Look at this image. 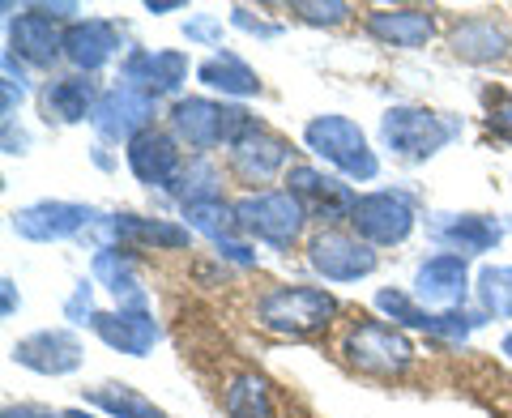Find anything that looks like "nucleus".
I'll use <instances>...</instances> for the list:
<instances>
[{"mask_svg":"<svg viewBox=\"0 0 512 418\" xmlns=\"http://www.w3.org/2000/svg\"><path fill=\"white\" fill-rule=\"evenodd\" d=\"M167 124H171V137L180 141L184 150L210 158L218 146H235L244 133H252L256 120L248 107H227V103H214V99H175L167 111Z\"/></svg>","mask_w":512,"mask_h":418,"instance_id":"1","label":"nucleus"},{"mask_svg":"<svg viewBox=\"0 0 512 418\" xmlns=\"http://www.w3.org/2000/svg\"><path fill=\"white\" fill-rule=\"evenodd\" d=\"M303 146H308L320 163H329L342 180L367 184L380 175V158L367 146V133L350 116H338V111H325V116H312L303 124Z\"/></svg>","mask_w":512,"mask_h":418,"instance_id":"2","label":"nucleus"},{"mask_svg":"<svg viewBox=\"0 0 512 418\" xmlns=\"http://www.w3.org/2000/svg\"><path fill=\"white\" fill-rule=\"evenodd\" d=\"M338 320V299L320 286H274L256 299V325L278 337H316Z\"/></svg>","mask_w":512,"mask_h":418,"instance_id":"3","label":"nucleus"},{"mask_svg":"<svg viewBox=\"0 0 512 418\" xmlns=\"http://www.w3.org/2000/svg\"><path fill=\"white\" fill-rule=\"evenodd\" d=\"M235 222L239 235L269 244L274 252H291L299 244L303 227H308V209L299 205L295 192L286 188H261V192H244L235 201Z\"/></svg>","mask_w":512,"mask_h":418,"instance_id":"4","label":"nucleus"},{"mask_svg":"<svg viewBox=\"0 0 512 418\" xmlns=\"http://www.w3.org/2000/svg\"><path fill=\"white\" fill-rule=\"evenodd\" d=\"M457 128H461L457 120H448L431 107L397 103L380 116V141H384V150L393 158H402V163H427V158H436L448 141L457 137Z\"/></svg>","mask_w":512,"mask_h":418,"instance_id":"5","label":"nucleus"},{"mask_svg":"<svg viewBox=\"0 0 512 418\" xmlns=\"http://www.w3.org/2000/svg\"><path fill=\"white\" fill-rule=\"evenodd\" d=\"M346 359L350 367H359L363 376H406L414 363V342L406 337V329L389 325V320H359L355 329L346 333Z\"/></svg>","mask_w":512,"mask_h":418,"instance_id":"6","label":"nucleus"},{"mask_svg":"<svg viewBox=\"0 0 512 418\" xmlns=\"http://www.w3.org/2000/svg\"><path fill=\"white\" fill-rule=\"evenodd\" d=\"M414 222H419V214H414L406 192L380 188V192H363L359 197L355 214H350V231L372 248H397L414 235Z\"/></svg>","mask_w":512,"mask_h":418,"instance_id":"7","label":"nucleus"},{"mask_svg":"<svg viewBox=\"0 0 512 418\" xmlns=\"http://www.w3.org/2000/svg\"><path fill=\"white\" fill-rule=\"evenodd\" d=\"M308 265L325 282H359V278H372L376 265H380V256H376L372 244H363L355 231L320 227L308 239Z\"/></svg>","mask_w":512,"mask_h":418,"instance_id":"8","label":"nucleus"},{"mask_svg":"<svg viewBox=\"0 0 512 418\" xmlns=\"http://www.w3.org/2000/svg\"><path fill=\"white\" fill-rule=\"evenodd\" d=\"M470 291H474L470 265H466V256H453V252H436V256H427V261H419L414 282H410V295L436 316L440 312H461Z\"/></svg>","mask_w":512,"mask_h":418,"instance_id":"9","label":"nucleus"},{"mask_svg":"<svg viewBox=\"0 0 512 418\" xmlns=\"http://www.w3.org/2000/svg\"><path fill=\"white\" fill-rule=\"evenodd\" d=\"M227 163L235 180H244L252 192H261V184H274L278 175L286 180V171H291V141L278 137L274 128L256 124L252 133H244L227 150Z\"/></svg>","mask_w":512,"mask_h":418,"instance_id":"10","label":"nucleus"},{"mask_svg":"<svg viewBox=\"0 0 512 418\" xmlns=\"http://www.w3.org/2000/svg\"><path fill=\"white\" fill-rule=\"evenodd\" d=\"M286 192H295L299 205L308 209V218L325 222V227H338V222H350L359 205V192H350V184H342L338 175H325L316 167H291L286 171Z\"/></svg>","mask_w":512,"mask_h":418,"instance_id":"11","label":"nucleus"},{"mask_svg":"<svg viewBox=\"0 0 512 418\" xmlns=\"http://www.w3.org/2000/svg\"><path fill=\"white\" fill-rule=\"evenodd\" d=\"M154 116H158V103L146 99V94L128 90V86H111L99 94V103H94V133H99L103 141H137L141 133H150L154 128Z\"/></svg>","mask_w":512,"mask_h":418,"instance_id":"12","label":"nucleus"},{"mask_svg":"<svg viewBox=\"0 0 512 418\" xmlns=\"http://www.w3.org/2000/svg\"><path fill=\"white\" fill-rule=\"evenodd\" d=\"M188 82V56L184 52H150V47H133L120 60V86L146 94V99H167V94H180V86Z\"/></svg>","mask_w":512,"mask_h":418,"instance_id":"13","label":"nucleus"},{"mask_svg":"<svg viewBox=\"0 0 512 418\" xmlns=\"http://www.w3.org/2000/svg\"><path fill=\"white\" fill-rule=\"evenodd\" d=\"M94 209L90 205H77V201H35V205H22L13 214V231L30 244H60V239H73L94 227Z\"/></svg>","mask_w":512,"mask_h":418,"instance_id":"14","label":"nucleus"},{"mask_svg":"<svg viewBox=\"0 0 512 418\" xmlns=\"http://www.w3.org/2000/svg\"><path fill=\"white\" fill-rule=\"evenodd\" d=\"M124 158H128V171L137 175V184L158 188V192H167L188 163L184 146L171 137V128H150V133H141L137 141H128Z\"/></svg>","mask_w":512,"mask_h":418,"instance_id":"15","label":"nucleus"},{"mask_svg":"<svg viewBox=\"0 0 512 418\" xmlns=\"http://www.w3.org/2000/svg\"><path fill=\"white\" fill-rule=\"evenodd\" d=\"M504 231H508L504 222H495L487 214H431L427 218V235L453 256L495 252L500 248V239H504Z\"/></svg>","mask_w":512,"mask_h":418,"instance_id":"16","label":"nucleus"},{"mask_svg":"<svg viewBox=\"0 0 512 418\" xmlns=\"http://www.w3.org/2000/svg\"><path fill=\"white\" fill-rule=\"evenodd\" d=\"M13 363L30 367L39 376H69L82 367V342L73 329H39L13 342Z\"/></svg>","mask_w":512,"mask_h":418,"instance_id":"17","label":"nucleus"},{"mask_svg":"<svg viewBox=\"0 0 512 418\" xmlns=\"http://www.w3.org/2000/svg\"><path fill=\"white\" fill-rule=\"evenodd\" d=\"M94 333L99 342L120 350V355H133V359H146L150 350L163 342V329L150 308H116V312H99L94 316Z\"/></svg>","mask_w":512,"mask_h":418,"instance_id":"18","label":"nucleus"},{"mask_svg":"<svg viewBox=\"0 0 512 418\" xmlns=\"http://www.w3.org/2000/svg\"><path fill=\"white\" fill-rule=\"evenodd\" d=\"M120 52V30L103 22V18H77L69 30H64V64L73 73H99L103 64H111Z\"/></svg>","mask_w":512,"mask_h":418,"instance_id":"19","label":"nucleus"},{"mask_svg":"<svg viewBox=\"0 0 512 418\" xmlns=\"http://www.w3.org/2000/svg\"><path fill=\"white\" fill-rule=\"evenodd\" d=\"M30 69H52L56 60H64V30L56 22H47L43 13L26 9L18 18H9V47Z\"/></svg>","mask_w":512,"mask_h":418,"instance_id":"20","label":"nucleus"},{"mask_svg":"<svg viewBox=\"0 0 512 418\" xmlns=\"http://www.w3.org/2000/svg\"><path fill=\"white\" fill-rule=\"evenodd\" d=\"M367 35L384 47H397V52H419V47L431 43L436 35V13L431 9H414V5H402V9H372L367 13Z\"/></svg>","mask_w":512,"mask_h":418,"instance_id":"21","label":"nucleus"},{"mask_svg":"<svg viewBox=\"0 0 512 418\" xmlns=\"http://www.w3.org/2000/svg\"><path fill=\"white\" fill-rule=\"evenodd\" d=\"M103 239H116L120 248H137V244H150V248H167V252H180L192 244V231L180 227L171 218H141V214H116V218H103Z\"/></svg>","mask_w":512,"mask_h":418,"instance_id":"22","label":"nucleus"},{"mask_svg":"<svg viewBox=\"0 0 512 418\" xmlns=\"http://www.w3.org/2000/svg\"><path fill=\"white\" fill-rule=\"evenodd\" d=\"M99 86L82 73H64L52 77L43 90H39V107H43V120L47 124H82L94 116V103H99Z\"/></svg>","mask_w":512,"mask_h":418,"instance_id":"23","label":"nucleus"},{"mask_svg":"<svg viewBox=\"0 0 512 418\" xmlns=\"http://www.w3.org/2000/svg\"><path fill=\"white\" fill-rule=\"evenodd\" d=\"M448 47L466 64H495L512 56V35L495 18H466L448 30Z\"/></svg>","mask_w":512,"mask_h":418,"instance_id":"24","label":"nucleus"},{"mask_svg":"<svg viewBox=\"0 0 512 418\" xmlns=\"http://www.w3.org/2000/svg\"><path fill=\"white\" fill-rule=\"evenodd\" d=\"M90 269H94V282L107 286L120 308H150V295L137 282V256L128 248H99Z\"/></svg>","mask_w":512,"mask_h":418,"instance_id":"25","label":"nucleus"},{"mask_svg":"<svg viewBox=\"0 0 512 418\" xmlns=\"http://www.w3.org/2000/svg\"><path fill=\"white\" fill-rule=\"evenodd\" d=\"M197 77H201V86L227 94V99H252V94H261V77H256V69L239 60L235 52H227V47L214 52L210 60H201Z\"/></svg>","mask_w":512,"mask_h":418,"instance_id":"26","label":"nucleus"},{"mask_svg":"<svg viewBox=\"0 0 512 418\" xmlns=\"http://www.w3.org/2000/svg\"><path fill=\"white\" fill-rule=\"evenodd\" d=\"M222 410H227V418H274V397H269V384L256 372L231 376L227 389H222Z\"/></svg>","mask_w":512,"mask_h":418,"instance_id":"27","label":"nucleus"},{"mask_svg":"<svg viewBox=\"0 0 512 418\" xmlns=\"http://www.w3.org/2000/svg\"><path fill=\"white\" fill-rule=\"evenodd\" d=\"M184 214V227L197 231L205 239H214V244H222V239L239 235V222H235V201H222V197H210V201H192L180 209Z\"/></svg>","mask_w":512,"mask_h":418,"instance_id":"28","label":"nucleus"},{"mask_svg":"<svg viewBox=\"0 0 512 418\" xmlns=\"http://www.w3.org/2000/svg\"><path fill=\"white\" fill-rule=\"evenodd\" d=\"M474 299L487 320H512V265H483L474 273Z\"/></svg>","mask_w":512,"mask_h":418,"instance_id":"29","label":"nucleus"},{"mask_svg":"<svg viewBox=\"0 0 512 418\" xmlns=\"http://www.w3.org/2000/svg\"><path fill=\"white\" fill-rule=\"evenodd\" d=\"M222 171L210 163V158H201V154H192L188 163H184V171L175 175V184L167 188V197L171 201H180V209L184 205H192V201H210V197H222Z\"/></svg>","mask_w":512,"mask_h":418,"instance_id":"30","label":"nucleus"},{"mask_svg":"<svg viewBox=\"0 0 512 418\" xmlns=\"http://www.w3.org/2000/svg\"><path fill=\"white\" fill-rule=\"evenodd\" d=\"M86 401L107 410L111 418H167L150 397H141L137 389H128V384H99V389H86Z\"/></svg>","mask_w":512,"mask_h":418,"instance_id":"31","label":"nucleus"},{"mask_svg":"<svg viewBox=\"0 0 512 418\" xmlns=\"http://www.w3.org/2000/svg\"><path fill=\"white\" fill-rule=\"evenodd\" d=\"M376 308L389 316L397 329H419L427 337H431V329H436V312H427L410 291H397V286H384V291H376Z\"/></svg>","mask_w":512,"mask_h":418,"instance_id":"32","label":"nucleus"},{"mask_svg":"<svg viewBox=\"0 0 512 418\" xmlns=\"http://www.w3.org/2000/svg\"><path fill=\"white\" fill-rule=\"evenodd\" d=\"M0 69H5V82H0V90H5V124H13V116H18V107H22L26 90H30L26 64L13 56V52H5V56H0Z\"/></svg>","mask_w":512,"mask_h":418,"instance_id":"33","label":"nucleus"},{"mask_svg":"<svg viewBox=\"0 0 512 418\" xmlns=\"http://www.w3.org/2000/svg\"><path fill=\"white\" fill-rule=\"evenodd\" d=\"M291 13L308 26H342L350 18V5L346 0H295Z\"/></svg>","mask_w":512,"mask_h":418,"instance_id":"34","label":"nucleus"},{"mask_svg":"<svg viewBox=\"0 0 512 418\" xmlns=\"http://www.w3.org/2000/svg\"><path fill=\"white\" fill-rule=\"evenodd\" d=\"M94 282H77L73 286V295L64 299V320H69V325H90L94 329Z\"/></svg>","mask_w":512,"mask_h":418,"instance_id":"35","label":"nucleus"},{"mask_svg":"<svg viewBox=\"0 0 512 418\" xmlns=\"http://www.w3.org/2000/svg\"><path fill=\"white\" fill-rule=\"evenodd\" d=\"M184 35H188V43L218 47L222 43V22L214 18V13H192V18L184 22Z\"/></svg>","mask_w":512,"mask_h":418,"instance_id":"36","label":"nucleus"},{"mask_svg":"<svg viewBox=\"0 0 512 418\" xmlns=\"http://www.w3.org/2000/svg\"><path fill=\"white\" fill-rule=\"evenodd\" d=\"M487 124H491V133H495V137H504L508 146H512V94H500V99H491V107H487Z\"/></svg>","mask_w":512,"mask_h":418,"instance_id":"37","label":"nucleus"},{"mask_svg":"<svg viewBox=\"0 0 512 418\" xmlns=\"http://www.w3.org/2000/svg\"><path fill=\"white\" fill-rule=\"evenodd\" d=\"M214 248H218L222 261H231V265H239V269H252V265H256V248L248 244V239H239V235L222 239V244H214Z\"/></svg>","mask_w":512,"mask_h":418,"instance_id":"38","label":"nucleus"},{"mask_svg":"<svg viewBox=\"0 0 512 418\" xmlns=\"http://www.w3.org/2000/svg\"><path fill=\"white\" fill-rule=\"evenodd\" d=\"M231 26L248 30V35H256V39H274V35H282V26L252 18V9H244V5H235V9H231Z\"/></svg>","mask_w":512,"mask_h":418,"instance_id":"39","label":"nucleus"},{"mask_svg":"<svg viewBox=\"0 0 512 418\" xmlns=\"http://www.w3.org/2000/svg\"><path fill=\"white\" fill-rule=\"evenodd\" d=\"M30 9H35V13H43V18L47 22H69L73 26V13H82V5H77V0H60V5H30Z\"/></svg>","mask_w":512,"mask_h":418,"instance_id":"40","label":"nucleus"},{"mask_svg":"<svg viewBox=\"0 0 512 418\" xmlns=\"http://www.w3.org/2000/svg\"><path fill=\"white\" fill-rule=\"evenodd\" d=\"M26 146H30V137L22 133H13V124H5V154H26Z\"/></svg>","mask_w":512,"mask_h":418,"instance_id":"41","label":"nucleus"},{"mask_svg":"<svg viewBox=\"0 0 512 418\" xmlns=\"http://www.w3.org/2000/svg\"><path fill=\"white\" fill-rule=\"evenodd\" d=\"M0 295H5V316H13V312L22 308V299H18V291H13V282H9V278L0 282Z\"/></svg>","mask_w":512,"mask_h":418,"instance_id":"42","label":"nucleus"},{"mask_svg":"<svg viewBox=\"0 0 512 418\" xmlns=\"http://www.w3.org/2000/svg\"><path fill=\"white\" fill-rule=\"evenodd\" d=\"M146 9L150 13H175V9H188L184 0H146Z\"/></svg>","mask_w":512,"mask_h":418,"instance_id":"43","label":"nucleus"},{"mask_svg":"<svg viewBox=\"0 0 512 418\" xmlns=\"http://www.w3.org/2000/svg\"><path fill=\"white\" fill-rule=\"evenodd\" d=\"M64 418H99V414H86V410H69Z\"/></svg>","mask_w":512,"mask_h":418,"instance_id":"44","label":"nucleus"},{"mask_svg":"<svg viewBox=\"0 0 512 418\" xmlns=\"http://www.w3.org/2000/svg\"><path fill=\"white\" fill-rule=\"evenodd\" d=\"M500 350H504V355H508V359H512V333H508V337H504V346H500Z\"/></svg>","mask_w":512,"mask_h":418,"instance_id":"45","label":"nucleus"},{"mask_svg":"<svg viewBox=\"0 0 512 418\" xmlns=\"http://www.w3.org/2000/svg\"><path fill=\"white\" fill-rule=\"evenodd\" d=\"M39 418H64V414H39Z\"/></svg>","mask_w":512,"mask_h":418,"instance_id":"46","label":"nucleus"},{"mask_svg":"<svg viewBox=\"0 0 512 418\" xmlns=\"http://www.w3.org/2000/svg\"><path fill=\"white\" fill-rule=\"evenodd\" d=\"M504 227H508V231H512V218H508V222H504Z\"/></svg>","mask_w":512,"mask_h":418,"instance_id":"47","label":"nucleus"}]
</instances>
